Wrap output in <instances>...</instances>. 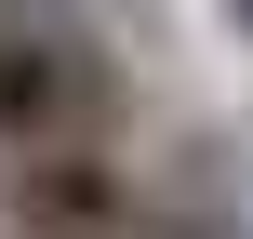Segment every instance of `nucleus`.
Segmentation results:
<instances>
[{"label":"nucleus","mask_w":253,"mask_h":239,"mask_svg":"<svg viewBox=\"0 0 253 239\" xmlns=\"http://www.w3.org/2000/svg\"><path fill=\"white\" fill-rule=\"evenodd\" d=\"M107 120H120V53L67 13H13L0 27V160L107 146Z\"/></svg>","instance_id":"f257e3e1"},{"label":"nucleus","mask_w":253,"mask_h":239,"mask_svg":"<svg viewBox=\"0 0 253 239\" xmlns=\"http://www.w3.org/2000/svg\"><path fill=\"white\" fill-rule=\"evenodd\" d=\"M227 27H240V40H253V0H227Z\"/></svg>","instance_id":"7ed1b4c3"},{"label":"nucleus","mask_w":253,"mask_h":239,"mask_svg":"<svg viewBox=\"0 0 253 239\" xmlns=\"http://www.w3.org/2000/svg\"><path fill=\"white\" fill-rule=\"evenodd\" d=\"M0 226L13 239H147V186L120 146H53L0 173Z\"/></svg>","instance_id":"f03ea898"}]
</instances>
